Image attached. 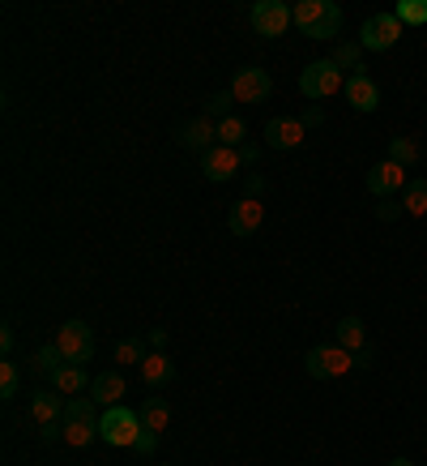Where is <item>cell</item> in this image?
Masks as SVG:
<instances>
[{"mask_svg":"<svg viewBox=\"0 0 427 466\" xmlns=\"http://www.w3.org/2000/svg\"><path fill=\"white\" fill-rule=\"evenodd\" d=\"M150 342H154L158 351H163V347H167V329H150Z\"/></svg>","mask_w":427,"mask_h":466,"instance_id":"36","label":"cell"},{"mask_svg":"<svg viewBox=\"0 0 427 466\" xmlns=\"http://www.w3.org/2000/svg\"><path fill=\"white\" fill-rule=\"evenodd\" d=\"M56 351L65 355V364H90L94 360V329L85 321H65L56 334Z\"/></svg>","mask_w":427,"mask_h":466,"instance_id":"6","label":"cell"},{"mask_svg":"<svg viewBox=\"0 0 427 466\" xmlns=\"http://www.w3.org/2000/svg\"><path fill=\"white\" fill-rule=\"evenodd\" d=\"M402 214H411V218H423L427 214V180H411L402 188Z\"/></svg>","mask_w":427,"mask_h":466,"instance_id":"23","label":"cell"},{"mask_svg":"<svg viewBox=\"0 0 427 466\" xmlns=\"http://www.w3.org/2000/svg\"><path fill=\"white\" fill-rule=\"evenodd\" d=\"M94 398H69L65 402V428H60V441L73 445V450H85L90 441L99 437V420H94Z\"/></svg>","mask_w":427,"mask_h":466,"instance_id":"2","label":"cell"},{"mask_svg":"<svg viewBox=\"0 0 427 466\" xmlns=\"http://www.w3.org/2000/svg\"><path fill=\"white\" fill-rule=\"evenodd\" d=\"M218 146H231V150L248 146V125L240 116H218Z\"/></svg>","mask_w":427,"mask_h":466,"instance_id":"21","label":"cell"},{"mask_svg":"<svg viewBox=\"0 0 427 466\" xmlns=\"http://www.w3.org/2000/svg\"><path fill=\"white\" fill-rule=\"evenodd\" d=\"M214 142H218V120H210V116H197V120H184L180 125V146L184 150H193V155H205V150H214Z\"/></svg>","mask_w":427,"mask_h":466,"instance_id":"16","label":"cell"},{"mask_svg":"<svg viewBox=\"0 0 427 466\" xmlns=\"http://www.w3.org/2000/svg\"><path fill=\"white\" fill-rule=\"evenodd\" d=\"M124 394H128V381L120 377V372H115V368H107V372H99V377L90 381V398H94L103 410H107V407H120V398H124Z\"/></svg>","mask_w":427,"mask_h":466,"instance_id":"18","label":"cell"},{"mask_svg":"<svg viewBox=\"0 0 427 466\" xmlns=\"http://www.w3.org/2000/svg\"><path fill=\"white\" fill-rule=\"evenodd\" d=\"M389 466H414V462H411V458H393V462H389Z\"/></svg>","mask_w":427,"mask_h":466,"instance_id":"38","label":"cell"},{"mask_svg":"<svg viewBox=\"0 0 427 466\" xmlns=\"http://www.w3.org/2000/svg\"><path fill=\"white\" fill-rule=\"evenodd\" d=\"M231 103H235V99H231V90H227V95H218V99H210V107H205V112L218 116V112H227Z\"/></svg>","mask_w":427,"mask_h":466,"instance_id":"32","label":"cell"},{"mask_svg":"<svg viewBox=\"0 0 427 466\" xmlns=\"http://www.w3.org/2000/svg\"><path fill=\"white\" fill-rule=\"evenodd\" d=\"M197 163H201V176H205V180L223 184L243 167V155L240 150H231V146H214V150H205V155L197 158Z\"/></svg>","mask_w":427,"mask_h":466,"instance_id":"13","label":"cell"},{"mask_svg":"<svg viewBox=\"0 0 427 466\" xmlns=\"http://www.w3.org/2000/svg\"><path fill=\"white\" fill-rule=\"evenodd\" d=\"M342 95H346V103H351L355 112H376V107H381V90H376V82H372L368 73H351Z\"/></svg>","mask_w":427,"mask_h":466,"instance_id":"17","label":"cell"},{"mask_svg":"<svg viewBox=\"0 0 427 466\" xmlns=\"http://www.w3.org/2000/svg\"><path fill=\"white\" fill-rule=\"evenodd\" d=\"M261 193H265V180H261V176H248V198L261 201Z\"/></svg>","mask_w":427,"mask_h":466,"instance_id":"35","label":"cell"},{"mask_svg":"<svg viewBox=\"0 0 427 466\" xmlns=\"http://www.w3.org/2000/svg\"><path fill=\"white\" fill-rule=\"evenodd\" d=\"M303 137H308V125L299 116H278V120L265 125V146L270 150H295Z\"/></svg>","mask_w":427,"mask_h":466,"instance_id":"15","label":"cell"},{"mask_svg":"<svg viewBox=\"0 0 427 466\" xmlns=\"http://www.w3.org/2000/svg\"><path fill=\"white\" fill-rule=\"evenodd\" d=\"M333 342L338 347H346V351L359 360V368L372 364V351H368V325L359 321V317H342L338 325H333Z\"/></svg>","mask_w":427,"mask_h":466,"instance_id":"12","label":"cell"},{"mask_svg":"<svg viewBox=\"0 0 427 466\" xmlns=\"http://www.w3.org/2000/svg\"><path fill=\"white\" fill-rule=\"evenodd\" d=\"M248 17H253V30L261 39H278V35H286L295 26L291 22V5H283V0H256Z\"/></svg>","mask_w":427,"mask_h":466,"instance_id":"8","label":"cell"},{"mask_svg":"<svg viewBox=\"0 0 427 466\" xmlns=\"http://www.w3.org/2000/svg\"><path fill=\"white\" fill-rule=\"evenodd\" d=\"M30 420L39 424L43 441H56L60 428H65V398H60L56 390H39V394H30Z\"/></svg>","mask_w":427,"mask_h":466,"instance_id":"5","label":"cell"},{"mask_svg":"<svg viewBox=\"0 0 427 466\" xmlns=\"http://www.w3.org/2000/svg\"><path fill=\"white\" fill-rule=\"evenodd\" d=\"M90 381H94V377H90L82 364H65V368H56V377H52V390L65 398H77V394H90Z\"/></svg>","mask_w":427,"mask_h":466,"instance_id":"19","label":"cell"},{"mask_svg":"<svg viewBox=\"0 0 427 466\" xmlns=\"http://www.w3.org/2000/svg\"><path fill=\"white\" fill-rule=\"evenodd\" d=\"M303 368H308V377H316V381H338L351 368H359V360L346 347L329 342V347H313V351L303 355Z\"/></svg>","mask_w":427,"mask_h":466,"instance_id":"4","label":"cell"},{"mask_svg":"<svg viewBox=\"0 0 427 466\" xmlns=\"http://www.w3.org/2000/svg\"><path fill=\"white\" fill-rule=\"evenodd\" d=\"M273 95V77L265 69H240L231 82V99L235 103H265Z\"/></svg>","mask_w":427,"mask_h":466,"instance_id":"11","label":"cell"},{"mask_svg":"<svg viewBox=\"0 0 427 466\" xmlns=\"http://www.w3.org/2000/svg\"><path fill=\"white\" fill-rule=\"evenodd\" d=\"M333 65H338L342 73H346V69L363 73V47H359V43H342L338 52H333Z\"/></svg>","mask_w":427,"mask_h":466,"instance_id":"26","label":"cell"},{"mask_svg":"<svg viewBox=\"0 0 427 466\" xmlns=\"http://www.w3.org/2000/svg\"><path fill=\"white\" fill-rule=\"evenodd\" d=\"M9 347H14V329L5 325V329H0V351H9Z\"/></svg>","mask_w":427,"mask_h":466,"instance_id":"37","label":"cell"},{"mask_svg":"<svg viewBox=\"0 0 427 466\" xmlns=\"http://www.w3.org/2000/svg\"><path fill=\"white\" fill-rule=\"evenodd\" d=\"M376 218H381V223H393V218H402V201H381V206H376Z\"/></svg>","mask_w":427,"mask_h":466,"instance_id":"30","label":"cell"},{"mask_svg":"<svg viewBox=\"0 0 427 466\" xmlns=\"http://www.w3.org/2000/svg\"><path fill=\"white\" fill-rule=\"evenodd\" d=\"M240 155H243V167H253L256 158H261V146H253V142H248V146H240Z\"/></svg>","mask_w":427,"mask_h":466,"instance_id":"34","label":"cell"},{"mask_svg":"<svg viewBox=\"0 0 427 466\" xmlns=\"http://www.w3.org/2000/svg\"><path fill=\"white\" fill-rule=\"evenodd\" d=\"M299 120H303L308 128H313V125H325V112H321V107H308V112L299 116Z\"/></svg>","mask_w":427,"mask_h":466,"instance_id":"33","label":"cell"},{"mask_svg":"<svg viewBox=\"0 0 427 466\" xmlns=\"http://www.w3.org/2000/svg\"><path fill=\"white\" fill-rule=\"evenodd\" d=\"M389 158L402 163V167H411V163H419V142L414 137H393L389 142Z\"/></svg>","mask_w":427,"mask_h":466,"instance_id":"27","label":"cell"},{"mask_svg":"<svg viewBox=\"0 0 427 466\" xmlns=\"http://www.w3.org/2000/svg\"><path fill=\"white\" fill-rule=\"evenodd\" d=\"M398 39H402L398 14H372L363 22V30H359V47H368V52H389Z\"/></svg>","mask_w":427,"mask_h":466,"instance_id":"9","label":"cell"},{"mask_svg":"<svg viewBox=\"0 0 427 466\" xmlns=\"http://www.w3.org/2000/svg\"><path fill=\"white\" fill-rule=\"evenodd\" d=\"M299 90H303L308 99H325L333 90H346V77H342V69L333 60H313L308 69L299 73Z\"/></svg>","mask_w":427,"mask_h":466,"instance_id":"7","label":"cell"},{"mask_svg":"<svg viewBox=\"0 0 427 466\" xmlns=\"http://www.w3.org/2000/svg\"><path fill=\"white\" fill-rule=\"evenodd\" d=\"M406 167L402 163H393V158H381L376 167H368V193L372 198H381V201H389V198H402V188H406Z\"/></svg>","mask_w":427,"mask_h":466,"instance_id":"10","label":"cell"},{"mask_svg":"<svg viewBox=\"0 0 427 466\" xmlns=\"http://www.w3.org/2000/svg\"><path fill=\"white\" fill-rule=\"evenodd\" d=\"M60 360H65V355H60L56 342H52V347L35 351V360H30V372H35V377H56V368H65Z\"/></svg>","mask_w":427,"mask_h":466,"instance_id":"24","label":"cell"},{"mask_svg":"<svg viewBox=\"0 0 427 466\" xmlns=\"http://www.w3.org/2000/svg\"><path fill=\"white\" fill-rule=\"evenodd\" d=\"M291 22L308 39H333L342 30V5H333V0H299V5H291Z\"/></svg>","mask_w":427,"mask_h":466,"instance_id":"1","label":"cell"},{"mask_svg":"<svg viewBox=\"0 0 427 466\" xmlns=\"http://www.w3.org/2000/svg\"><path fill=\"white\" fill-rule=\"evenodd\" d=\"M145 432L142 424V410H128V407H107L99 415V437L107 445H120V450H133L137 437Z\"/></svg>","mask_w":427,"mask_h":466,"instance_id":"3","label":"cell"},{"mask_svg":"<svg viewBox=\"0 0 427 466\" xmlns=\"http://www.w3.org/2000/svg\"><path fill=\"white\" fill-rule=\"evenodd\" d=\"M133 450H137V453H154V450H158V432H150V428H145L142 437H137V445H133Z\"/></svg>","mask_w":427,"mask_h":466,"instance_id":"31","label":"cell"},{"mask_svg":"<svg viewBox=\"0 0 427 466\" xmlns=\"http://www.w3.org/2000/svg\"><path fill=\"white\" fill-rule=\"evenodd\" d=\"M145 355H142V342L137 339H128V342H120L115 347V364H142Z\"/></svg>","mask_w":427,"mask_h":466,"instance_id":"29","label":"cell"},{"mask_svg":"<svg viewBox=\"0 0 427 466\" xmlns=\"http://www.w3.org/2000/svg\"><path fill=\"white\" fill-rule=\"evenodd\" d=\"M142 424L150 428V432H158V437H163V432H167V424H171V407L163 402V398H145V402H142Z\"/></svg>","mask_w":427,"mask_h":466,"instance_id":"22","label":"cell"},{"mask_svg":"<svg viewBox=\"0 0 427 466\" xmlns=\"http://www.w3.org/2000/svg\"><path fill=\"white\" fill-rule=\"evenodd\" d=\"M227 227H231V236H253L256 227H265V201H256V198H240V201H231V214H227Z\"/></svg>","mask_w":427,"mask_h":466,"instance_id":"14","label":"cell"},{"mask_svg":"<svg viewBox=\"0 0 427 466\" xmlns=\"http://www.w3.org/2000/svg\"><path fill=\"white\" fill-rule=\"evenodd\" d=\"M17 385H22V368H17L14 360H5V364H0V398H5V402L17 398Z\"/></svg>","mask_w":427,"mask_h":466,"instance_id":"28","label":"cell"},{"mask_svg":"<svg viewBox=\"0 0 427 466\" xmlns=\"http://www.w3.org/2000/svg\"><path fill=\"white\" fill-rule=\"evenodd\" d=\"M171 377H175V364H171V360H167L163 351H158V355H145V360H142V381L150 385V390L167 385Z\"/></svg>","mask_w":427,"mask_h":466,"instance_id":"20","label":"cell"},{"mask_svg":"<svg viewBox=\"0 0 427 466\" xmlns=\"http://www.w3.org/2000/svg\"><path fill=\"white\" fill-rule=\"evenodd\" d=\"M393 14L402 26H427V0H398Z\"/></svg>","mask_w":427,"mask_h":466,"instance_id":"25","label":"cell"}]
</instances>
